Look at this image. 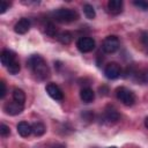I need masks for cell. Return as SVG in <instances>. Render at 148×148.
<instances>
[{
  "label": "cell",
  "instance_id": "8",
  "mask_svg": "<svg viewBox=\"0 0 148 148\" xmlns=\"http://www.w3.org/2000/svg\"><path fill=\"white\" fill-rule=\"evenodd\" d=\"M23 105L24 104H21L18 102H8L5 104L3 106V110L6 111V113L10 114V116H16V114H20L22 111H23Z\"/></svg>",
  "mask_w": 148,
  "mask_h": 148
},
{
  "label": "cell",
  "instance_id": "20",
  "mask_svg": "<svg viewBox=\"0 0 148 148\" xmlns=\"http://www.w3.org/2000/svg\"><path fill=\"white\" fill-rule=\"evenodd\" d=\"M20 69H21V66H20V62H18L17 60H15L14 62H12V64L7 67V71H8L9 74H12V75H16V74L20 72Z\"/></svg>",
  "mask_w": 148,
  "mask_h": 148
},
{
  "label": "cell",
  "instance_id": "27",
  "mask_svg": "<svg viewBox=\"0 0 148 148\" xmlns=\"http://www.w3.org/2000/svg\"><path fill=\"white\" fill-rule=\"evenodd\" d=\"M109 148H117V147H109Z\"/></svg>",
  "mask_w": 148,
  "mask_h": 148
},
{
  "label": "cell",
  "instance_id": "2",
  "mask_svg": "<svg viewBox=\"0 0 148 148\" xmlns=\"http://www.w3.org/2000/svg\"><path fill=\"white\" fill-rule=\"evenodd\" d=\"M52 16L59 23H71L79 18V14L71 8H58L53 10Z\"/></svg>",
  "mask_w": 148,
  "mask_h": 148
},
{
  "label": "cell",
  "instance_id": "7",
  "mask_svg": "<svg viewBox=\"0 0 148 148\" xmlns=\"http://www.w3.org/2000/svg\"><path fill=\"white\" fill-rule=\"evenodd\" d=\"M45 89H46V92L49 94V96L52 99H54V101H62L64 99V92L56 83H52V82L47 83Z\"/></svg>",
  "mask_w": 148,
  "mask_h": 148
},
{
  "label": "cell",
  "instance_id": "21",
  "mask_svg": "<svg viewBox=\"0 0 148 148\" xmlns=\"http://www.w3.org/2000/svg\"><path fill=\"white\" fill-rule=\"evenodd\" d=\"M133 5L135 7H138L141 10H148V1H143V0H139V1H133Z\"/></svg>",
  "mask_w": 148,
  "mask_h": 148
},
{
  "label": "cell",
  "instance_id": "22",
  "mask_svg": "<svg viewBox=\"0 0 148 148\" xmlns=\"http://www.w3.org/2000/svg\"><path fill=\"white\" fill-rule=\"evenodd\" d=\"M0 134L1 136H7L10 134V130H9V126H7L6 124H1L0 125Z\"/></svg>",
  "mask_w": 148,
  "mask_h": 148
},
{
  "label": "cell",
  "instance_id": "11",
  "mask_svg": "<svg viewBox=\"0 0 148 148\" xmlns=\"http://www.w3.org/2000/svg\"><path fill=\"white\" fill-rule=\"evenodd\" d=\"M0 59H1V64L5 66V67H8L12 62H14L16 60V56L15 53L12 51V50H3L1 52V56H0Z\"/></svg>",
  "mask_w": 148,
  "mask_h": 148
},
{
  "label": "cell",
  "instance_id": "13",
  "mask_svg": "<svg viewBox=\"0 0 148 148\" xmlns=\"http://www.w3.org/2000/svg\"><path fill=\"white\" fill-rule=\"evenodd\" d=\"M16 130H17V133L23 138H27L32 133V127L27 121H20L16 126Z\"/></svg>",
  "mask_w": 148,
  "mask_h": 148
},
{
  "label": "cell",
  "instance_id": "5",
  "mask_svg": "<svg viewBox=\"0 0 148 148\" xmlns=\"http://www.w3.org/2000/svg\"><path fill=\"white\" fill-rule=\"evenodd\" d=\"M76 46L82 53H88V52H90L95 49V40L91 37L83 36V37H80L77 39Z\"/></svg>",
  "mask_w": 148,
  "mask_h": 148
},
{
  "label": "cell",
  "instance_id": "17",
  "mask_svg": "<svg viewBox=\"0 0 148 148\" xmlns=\"http://www.w3.org/2000/svg\"><path fill=\"white\" fill-rule=\"evenodd\" d=\"M13 101L18 102L21 104H24V102H25V94H24V91L22 89H18V88L14 89L13 90Z\"/></svg>",
  "mask_w": 148,
  "mask_h": 148
},
{
  "label": "cell",
  "instance_id": "19",
  "mask_svg": "<svg viewBox=\"0 0 148 148\" xmlns=\"http://www.w3.org/2000/svg\"><path fill=\"white\" fill-rule=\"evenodd\" d=\"M44 30H45V34L51 36V37H54L57 35V28L52 22H47L44 27Z\"/></svg>",
  "mask_w": 148,
  "mask_h": 148
},
{
  "label": "cell",
  "instance_id": "15",
  "mask_svg": "<svg viewBox=\"0 0 148 148\" xmlns=\"http://www.w3.org/2000/svg\"><path fill=\"white\" fill-rule=\"evenodd\" d=\"M31 127H32V134L36 135V136H42V135L45 133V131H46L45 125H44L43 123H40V121L34 123V124L31 125Z\"/></svg>",
  "mask_w": 148,
  "mask_h": 148
},
{
  "label": "cell",
  "instance_id": "18",
  "mask_svg": "<svg viewBox=\"0 0 148 148\" xmlns=\"http://www.w3.org/2000/svg\"><path fill=\"white\" fill-rule=\"evenodd\" d=\"M83 13H84L86 17L89 18V20H92V18H95V16H96L95 9H94V7H92L90 3H84V5H83Z\"/></svg>",
  "mask_w": 148,
  "mask_h": 148
},
{
  "label": "cell",
  "instance_id": "24",
  "mask_svg": "<svg viewBox=\"0 0 148 148\" xmlns=\"http://www.w3.org/2000/svg\"><path fill=\"white\" fill-rule=\"evenodd\" d=\"M0 86H1V91H0V97L3 98L6 96V92H7V88H6V83L5 81H1L0 82Z\"/></svg>",
  "mask_w": 148,
  "mask_h": 148
},
{
  "label": "cell",
  "instance_id": "23",
  "mask_svg": "<svg viewBox=\"0 0 148 148\" xmlns=\"http://www.w3.org/2000/svg\"><path fill=\"white\" fill-rule=\"evenodd\" d=\"M8 8H9V3L6 2L5 0H1L0 1V14H3Z\"/></svg>",
  "mask_w": 148,
  "mask_h": 148
},
{
  "label": "cell",
  "instance_id": "25",
  "mask_svg": "<svg viewBox=\"0 0 148 148\" xmlns=\"http://www.w3.org/2000/svg\"><path fill=\"white\" fill-rule=\"evenodd\" d=\"M51 148H66L64 145H61V143H57V145H54V146H52Z\"/></svg>",
  "mask_w": 148,
  "mask_h": 148
},
{
  "label": "cell",
  "instance_id": "1",
  "mask_svg": "<svg viewBox=\"0 0 148 148\" xmlns=\"http://www.w3.org/2000/svg\"><path fill=\"white\" fill-rule=\"evenodd\" d=\"M28 66L39 80H46L50 75V69L46 65V61L39 54L30 56L28 59Z\"/></svg>",
  "mask_w": 148,
  "mask_h": 148
},
{
  "label": "cell",
  "instance_id": "10",
  "mask_svg": "<svg viewBox=\"0 0 148 148\" xmlns=\"http://www.w3.org/2000/svg\"><path fill=\"white\" fill-rule=\"evenodd\" d=\"M29 29H30V21L28 18H25V17L20 18L16 22V24L14 25V31L16 34H18V35H23V34L28 32Z\"/></svg>",
  "mask_w": 148,
  "mask_h": 148
},
{
  "label": "cell",
  "instance_id": "3",
  "mask_svg": "<svg viewBox=\"0 0 148 148\" xmlns=\"http://www.w3.org/2000/svg\"><path fill=\"white\" fill-rule=\"evenodd\" d=\"M116 96L117 98L126 106H132L135 103V95L132 90H130L126 87H118L116 89Z\"/></svg>",
  "mask_w": 148,
  "mask_h": 148
},
{
  "label": "cell",
  "instance_id": "9",
  "mask_svg": "<svg viewBox=\"0 0 148 148\" xmlns=\"http://www.w3.org/2000/svg\"><path fill=\"white\" fill-rule=\"evenodd\" d=\"M119 113L116 109L111 108V106H108L103 113V119L104 121H106L108 124H112V123H116L118 119H119Z\"/></svg>",
  "mask_w": 148,
  "mask_h": 148
},
{
  "label": "cell",
  "instance_id": "26",
  "mask_svg": "<svg viewBox=\"0 0 148 148\" xmlns=\"http://www.w3.org/2000/svg\"><path fill=\"white\" fill-rule=\"evenodd\" d=\"M145 126H146V127L148 128V117H147V118L145 119Z\"/></svg>",
  "mask_w": 148,
  "mask_h": 148
},
{
  "label": "cell",
  "instance_id": "6",
  "mask_svg": "<svg viewBox=\"0 0 148 148\" xmlns=\"http://www.w3.org/2000/svg\"><path fill=\"white\" fill-rule=\"evenodd\" d=\"M104 74L108 79L110 80H114L117 77L120 76L121 74V67L117 64V62H110L105 66L104 68Z\"/></svg>",
  "mask_w": 148,
  "mask_h": 148
},
{
  "label": "cell",
  "instance_id": "12",
  "mask_svg": "<svg viewBox=\"0 0 148 148\" xmlns=\"http://www.w3.org/2000/svg\"><path fill=\"white\" fill-rule=\"evenodd\" d=\"M108 10L112 15H118L123 12V1L121 0H110L108 2Z\"/></svg>",
  "mask_w": 148,
  "mask_h": 148
},
{
  "label": "cell",
  "instance_id": "16",
  "mask_svg": "<svg viewBox=\"0 0 148 148\" xmlns=\"http://www.w3.org/2000/svg\"><path fill=\"white\" fill-rule=\"evenodd\" d=\"M58 40L64 45H68L73 40V35L69 31H62L58 35Z\"/></svg>",
  "mask_w": 148,
  "mask_h": 148
},
{
  "label": "cell",
  "instance_id": "14",
  "mask_svg": "<svg viewBox=\"0 0 148 148\" xmlns=\"http://www.w3.org/2000/svg\"><path fill=\"white\" fill-rule=\"evenodd\" d=\"M80 97H81L82 102H84V103H91L95 99V92H94V90L91 88L86 87V88H82L81 89Z\"/></svg>",
  "mask_w": 148,
  "mask_h": 148
},
{
  "label": "cell",
  "instance_id": "4",
  "mask_svg": "<svg viewBox=\"0 0 148 148\" xmlns=\"http://www.w3.org/2000/svg\"><path fill=\"white\" fill-rule=\"evenodd\" d=\"M119 45H120V42L118 39L117 36L114 35H111V36H108L105 37V39L103 40V44H102V50L105 52V53H114L118 49H119Z\"/></svg>",
  "mask_w": 148,
  "mask_h": 148
}]
</instances>
